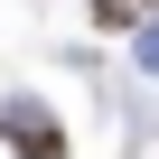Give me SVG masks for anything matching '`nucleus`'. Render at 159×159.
Segmentation results:
<instances>
[{"instance_id":"obj_1","label":"nucleus","mask_w":159,"mask_h":159,"mask_svg":"<svg viewBox=\"0 0 159 159\" xmlns=\"http://www.w3.org/2000/svg\"><path fill=\"white\" fill-rule=\"evenodd\" d=\"M0 140L28 150V159H66V140H56V122H47L38 103H0Z\"/></svg>"}]
</instances>
